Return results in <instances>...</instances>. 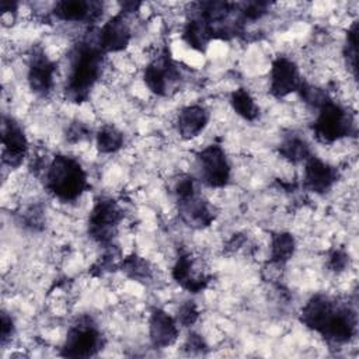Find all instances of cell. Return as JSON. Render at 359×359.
Segmentation results:
<instances>
[{
    "label": "cell",
    "mask_w": 359,
    "mask_h": 359,
    "mask_svg": "<svg viewBox=\"0 0 359 359\" xmlns=\"http://www.w3.org/2000/svg\"><path fill=\"white\" fill-rule=\"evenodd\" d=\"M338 180V170L321 160L311 156L304 161L303 182L304 187L314 194H324L332 188Z\"/></svg>",
    "instance_id": "obj_12"
},
{
    "label": "cell",
    "mask_w": 359,
    "mask_h": 359,
    "mask_svg": "<svg viewBox=\"0 0 359 359\" xmlns=\"http://www.w3.org/2000/svg\"><path fill=\"white\" fill-rule=\"evenodd\" d=\"M230 105L233 111L245 121H255L259 115V107L255 98L245 88H237L230 94Z\"/></svg>",
    "instance_id": "obj_21"
},
{
    "label": "cell",
    "mask_w": 359,
    "mask_h": 359,
    "mask_svg": "<svg viewBox=\"0 0 359 359\" xmlns=\"http://www.w3.org/2000/svg\"><path fill=\"white\" fill-rule=\"evenodd\" d=\"M279 153L285 160L292 164L304 163L309 157L313 156L309 143L297 135H290L285 137L279 146Z\"/></svg>",
    "instance_id": "obj_20"
},
{
    "label": "cell",
    "mask_w": 359,
    "mask_h": 359,
    "mask_svg": "<svg viewBox=\"0 0 359 359\" xmlns=\"http://www.w3.org/2000/svg\"><path fill=\"white\" fill-rule=\"evenodd\" d=\"M97 38L86 39L76 45L72 52L65 91L70 101L83 102L88 98L95 83L101 77L102 56Z\"/></svg>",
    "instance_id": "obj_1"
},
{
    "label": "cell",
    "mask_w": 359,
    "mask_h": 359,
    "mask_svg": "<svg viewBox=\"0 0 359 359\" xmlns=\"http://www.w3.org/2000/svg\"><path fill=\"white\" fill-rule=\"evenodd\" d=\"M196 165L201 181L210 188L224 187L231 174V165L224 149L212 143L196 154Z\"/></svg>",
    "instance_id": "obj_6"
},
{
    "label": "cell",
    "mask_w": 359,
    "mask_h": 359,
    "mask_svg": "<svg viewBox=\"0 0 359 359\" xmlns=\"http://www.w3.org/2000/svg\"><path fill=\"white\" fill-rule=\"evenodd\" d=\"M121 268L129 278L135 280H144L149 279L151 275L150 264L143 257H139L136 254L123 258L121 262Z\"/></svg>",
    "instance_id": "obj_23"
},
{
    "label": "cell",
    "mask_w": 359,
    "mask_h": 359,
    "mask_svg": "<svg viewBox=\"0 0 359 359\" xmlns=\"http://www.w3.org/2000/svg\"><path fill=\"white\" fill-rule=\"evenodd\" d=\"M358 32V24L356 21L352 22V25L348 28L346 32V41L344 45V57L346 62L348 69H351V72L353 73V76L356 77V55H358V41H356V34Z\"/></svg>",
    "instance_id": "obj_24"
},
{
    "label": "cell",
    "mask_w": 359,
    "mask_h": 359,
    "mask_svg": "<svg viewBox=\"0 0 359 359\" xmlns=\"http://www.w3.org/2000/svg\"><path fill=\"white\" fill-rule=\"evenodd\" d=\"M348 254L342 250H334L330 257H328V266L335 271V272H341L346 268V264H348Z\"/></svg>",
    "instance_id": "obj_28"
},
{
    "label": "cell",
    "mask_w": 359,
    "mask_h": 359,
    "mask_svg": "<svg viewBox=\"0 0 359 359\" xmlns=\"http://www.w3.org/2000/svg\"><path fill=\"white\" fill-rule=\"evenodd\" d=\"M182 38L192 49L196 50H205L209 42L215 38L212 25L201 18L199 15H194L184 27Z\"/></svg>",
    "instance_id": "obj_18"
},
{
    "label": "cell",
    "mask_w": 359,
    "mask_h": 359,
    "mask_svg": "<svg viewBox=\"0 0 359 359\" xmlns=\"http://www.w3.org/2000/svg\"><path fill=\"white\" fill-rule=\"evenodd\" d=\"M294 250H296V240L290 233L279 231L271 237V244H269L271 262L276 265L286 264L293 257Z\"/></svg>",
    "instance_id": "obj_19"
},
{
    "label": "cell",
    "mask_w": 359,
    "mask_h": 359,
    "mask_svg": "<svg viewBox=\"0 0 359 359\" xmlns=\"http://www.w3.org/2000/svg\"><path fill=\"white\" fill-rule=\"evenodd\" d=\"M177 202L181 219L191 227H208L216 217L215 208L206 199L199 196L198 192L188 198L178 199Z\"/></svg>",
    "instance_id": "obj_15"
},
{
    "label": "cell",
    "mask_w": 359,
    "mask_h": 359,
    "mask_svg": "<svg viewBox=\"0 0 359 359\" xmlns=\"http://www.w3.org/2000/svg\"><path fill=\"white\" fill-rule=\"evenodd\" d=\"M129 15L121 10L102 24L97 34V43L104 53H116L126 49L132 39Z\"/></svg>",
    "instance_id": "obj_10"
},
{
    "label": "cell",
    "mask_w": 359,
    "mask_h": 359,
    "mask_svg": "<svg viewBox=\"0 0 359 359\" xmlns=\"http://www.w3.org/2000/svg\"><path fill=\"white\" fill-rule=\"evenodd\" d=\"M303 83L297 63L287 56H278L269 70V91L276 98L297 93Z\"/></svg>",
    "instance_id": "obj_9"
},
{
    "label": "cell",
    "mask_w": 359,
    "mask_h": 359,
    "mask_svg": "<svg viewBox=\"0 0 359 359\" xmlns=\"http://www.w3.org/2000/svg\"><path fill=\"white\" fill-rule=\"evenodd\" d=\"M1 143L3 163L10 168L20 167L27 157L29 146L22 126L11 116H3Z\"/></svg>",
    "instance_id": "obj_8"
},
{
    "label": "cell",
    "mask_w": 359,
    "mask_h": 359,
    "mask_svg": "<svg viewBox=\"0 0 359 359\" xmlns=\"http://www.w3.org/2000/svg\"><path fill=\"white\" fill-rule=\"evenodd\" d=\"M269 3L266 1H248V3H244L243 7L240 8V15L243 18V21H255V20H259L262 18L268 10H269Z\"/></svg>",
    "instance_id": "obj_26"
},
{
    "label": "cell",
    "mask_w": 359,
    "mask_h": 359,
    "mask_svg": "<svg viewBox=\"0 0 359 359\" xmlns=\"http://www.w3.org/2000/svg\"><path fill=\"white\" fill-rule=\"evenodd\" d=\"M185 348L189 349L191 352H196V351L201 352V351H203L206 348V345H205V341L202 339L201 335L192 332V334L188 335V338L185 341Z\"/></svg>",
    "instance_id": "obj_30"
},
{
    "label": "cell",
    "mask_w": 359,
    "mask_h": 359,
    "mask_svg": "<svg viewBox=\"0 0 359 359\" xmlns=\"http://www.w3.org/2000/svg\"><path fill=\"white\" fill-rule=\"evenodd\" d=\"M196 269L198 265L194 257L189 252H182L178 255L172 266V278L189 293H199L206 287L209 276H206L202 271L198 272Z\"/></svg>",
    "instance_id": "obj_16"
},
{
    "label": "cell",
    "mask_w": 359,
    "mask_h": 359,
    "mask_svg": "<svg viewBox=\"0 0 359 359\" xmlns=\"http://www.w3.org/2000/svg\"><path fill=\"white\" fill-rule=\"evenodd\" d=\"M199 317V310L195 304V302L192 300H188V302H184L178 310H177V314H175V320L178 323V325H182V327H191L196 323Z\"/></svg>",
    "instance_id": "obj_25"
},
{
    "label": "cell",
    "mask_w": 359,
    "mask_h": 359,
    "mask_svg": "<svg viewBox=\"0 0 359 359\" xmlns=\"http://www.w3.org/2000/svg\"><path fill=\"white\" fill-rule=\"evenodd\" d=\"M87 185V174L74 157L57 154L46 164L45 187L59 201H76L86 191Z\"/></svg>",
    "instance_id": "obj_2"
},
{
    "label": "cell",
    "mask_w": 359,
    "mask_h": 359,
    "mask_svg": "<svg viewBox=\"0 0 359 359\" xmlns=\"http://www.w3.org/2000/svg\"><path fill=\"white\" fill-rule=\"evenodd\" d=\"M317 111L313 132L320 142L334 143L355 133L352 115L334 100H327Z\"/></svg>",
    "instance_id": "obj_3"
},
{
    "label": "cell",
    "mask_w": 359,
    "mask_h": 359,
    "mask_svg": "<svg viewBox=\"0 0 359 359\" xmlns=\"http://www.w3.org/2000/svg\"><path fill=\"white\" fill-rule=\"evenodd\" d=\"M175 317L161 309H154L149 318V337L154 348H168L178 339L180 328Z\"/></svg>",
    "instance_id": "obj_14"
},
{
    "label": "cell",
    "mask_w": 359,
    "mask_h": 359,
    "mask_svg": "<svg viewBox=\"0 0 359 359\" xmlns=\"http://www.w3.org/2000/svg\"><path fill=\"white\" fill-rule=\"evenodd\" d=\"M57 65L45 53L43 49H35L28 62L27 80L28 86L36 95L46 97L55 86Z\"/></svg>",
    "instance_id": "obj_11"
},
{
    "label": "cell",
    "mask_w": 359,
    "mask_h": 359,
    "mask_svg": "<svg viewBox=\"0 0 359 359\" xmlns=\"http://www.w3.org/2000/svg\"><path fill=\"white\" fill-rule=\"evenodd\" d=\"M53 15L66 22H94L102 14V3L86 0H62L52 8Z\"/></svg>",
    "instance_id": "obj_13"
},
{
    "label": "cell",
    "mask_w": 359,
    "mask_h": 359,
    "mask_svg": "<svg viewBox=\"0 0 359 359\" xmlns=\"http://www.w3.org/2000/svg\"><path fill=\"white\" fill-rule=\"evenodd\" d=\"M88 137V129L81 122H73L66 130V139L70 143H80Z\"/></svg>",
    "instance_id": "obj_27"
},
{
    "label": "cell",
    "mask_w": 359,
    "mask_h": 359,
    "mask_svg": "<svg viewBox=\"0 0 359 359\" xmlns=\"http://www.w3.org/2000/svg\"><path fill=\"white\" fill-rule=\"evenodd\" d=\"M14 334V321L8 313H1V325H0V337H1V345H6Z\"/></svg>",
    "instance_id": "obj_29"
},
{
    "label": "cell",
    "mask_w": 359,
    "mask_h": 359,
    "mask_svg": "<svg viewBox=\"0 0 359 359\" xmlns=\"http://www.w3.org/2000/svg\"><path fill=\"white\" fill-rule=\"evenodd\" d=\"M122 220V210L109 198L98 199L88 216V234L100 244H109Z\"/></svg>",
    "instance_id": "obj_7"
},
{
    "label": "cell",
    "mask_w": 359,
    "mask_h": 359,
    "mask_svg": "<svg viewBox=\"0 0 359 359\" xmlns=\"http://www.w3.org/2000/svg\"><path fill=\"white\" fill-rule=\"evenodd\" d=\"M123 142H125L123 133L111 125L102 126L95 135L97 147L101 153H105V154L121 150L123 146Z\"/></svg>",
    "instance_id": "obj_22"
},
{
    "label": "cell",
    "mask_w": 359,
    "mask_h": 359,
    "mask_svg": "<svg viewBox=\"0 0 359 359\" xmlns=\"http://www.w3.org/2000/svg\"><path fill=\"white\" fill-rule=\"evenodd\" d=\"M143 80L146 87L160 97L168 95L175 90L181 81V72L167 49L144 67Z\"/></svg>",
    "instance_id": "obj_5"
},
{
    "label": "cell",
    "mask_w": 359,
    "mask_h": 359,
    "mask_svg": "<svg viewBox=\"0 0 359 359\" xmlns=\"http://www.w3.org/2000/svg\"><path fill=\"white\" fill-rule=\"evenodd\" d=\"M102 346V335L91 318L83 317L67 331L62 355L69 358L94 356Z\"/></svg>",
    "instance_id": "obj_4"
},
{
    "label": "cell",
    "mask_w": 359,
    "mask_h": 359,
    "mask_svg": "<svg viewBox=\"0 0 359 359\" xmlns=\"http://www.w3.org/2000/svg\"><path fill=\"white\" fill-rule=\"evenodd\" d=\"M209 122V112L206 111L205 107L194 104V105H187L181 108V111L177 115V130L182 139H194L203 129L206 128Z\"/></svg>",
    "instance_id": "obj_17"
}]
</instances>
